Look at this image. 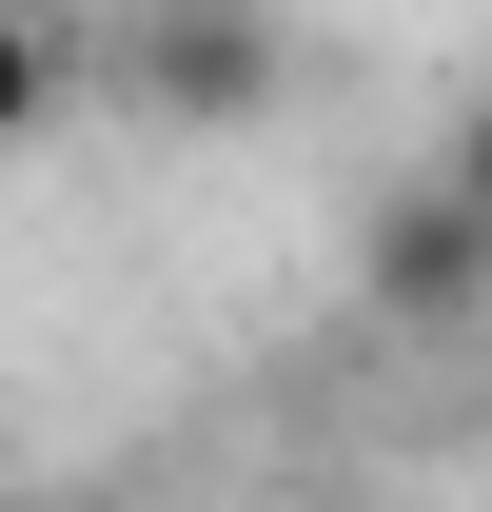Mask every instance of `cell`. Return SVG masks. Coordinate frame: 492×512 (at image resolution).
Masks as SVG:
<instances>
[{
	"instance_id": "cell-1",
	"label": "cell",
	"mask_w": 492,
	"mask_h": 512,
	"mask_svg": "<svg viewBox=\"0 0 492 512\" xmlns=\"http://www.w3.org/2000/svg\"><path fill=\"white\" fill-rule=\"evenodd\" d=\"M99 79H119L138 119L217 138V119H276V99H296V40H276V20H119Z\"/></svg>"
},
{
	"instance_id": "cell-2",
	"label": "cell",
	"mask_w": 492,
	"mask_h": 512,
	"mask_svg": "<svg viewBox=\"0 0 492 512\" xmlns=\"http://www.w3.org/2000/svg\"><path fill=\"white\" fill-rule=\"evenodd\" d=\"M355 296H374L394 335H473V316H492V217H473L453 178H433V158H414L394 197H374V237H355Z\"/></svg>"
},
{
	"instance_id": "cell-3",
	"label": "cell",
	"mask_w": 492,
	"mask_h": 512,
	"mask_svg": "<svg viewBox=\"0 0 492 512\" xmlns=\"http://www.w3.org/2000/svg\"><path fill=\"white\" fill-rule=\"evenodd\" d=\"M60 99H79V40L40 20V0H0V158H20V138L60 119Z\"/></svg>"
},
{
	"instance_id": "cell-4",
	"label": "cell",
	"mask_w": 492,
	"mask_h": 512,
	"mask_svg": "<svg viewBox=\"0 0 492 512\" xmlns=\"http://www.w3.org/2000/svg\"><path fill=\"white\" fill-rule=\"evenodd\" d=\"M433 178H453V197H473V217H492V99H473V119H453V138H433Z\"/></svg>"
}]
</instances>
